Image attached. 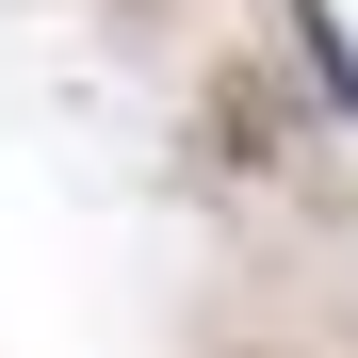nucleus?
Segmentation results:
<instances>
[{"mask_svg":"<svg viewBox=\"0 0 358 358\" xmlns=\"http://www.w3.org/2000/svg\"><path fill=\"white\" fill-rule=\"evenodd\" d=\"M293 49H310V98H326V114H358V33L326 17V0H293Z\"/></svg>","mask_w":358,"mask_h":358,"instance_id":"obj_1","label":"nucleus"}]
</instances>
